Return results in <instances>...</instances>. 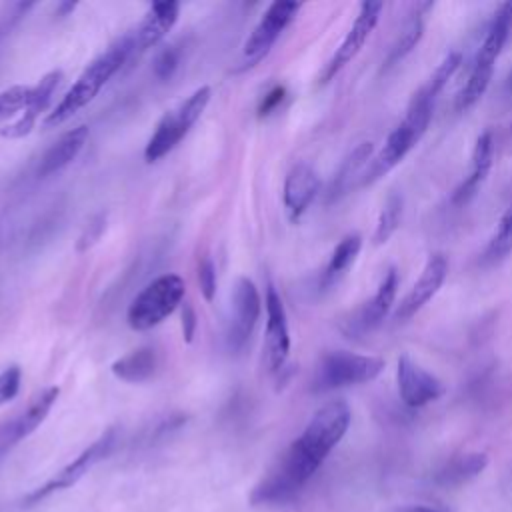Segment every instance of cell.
I'll use <instances>...</instances> for the list:
<instances>
[{
	"label": "cell",
	"mask_w": 512,
	"mask_h": 512,
	"mask_svg": "<svg viewBox=\"0 0 512 512\" xmlns=\"http://www.w3.org/2000/svg\"><path fill=\"white\" fill-rule=\"evenodd\" d=\"M352 414L344 400L318 408L302 434L288 446L274 468L254 486L252 504H282L294 498L348 432Z\"/></svg>",
	"instance_id": "obj_1"
},
{
	"label": "cell",
	"mask_w": 512,
	"mask_h": 512,
	"mask_svg": "<svg viewBox=\"0 0 512 512\" xmlns=\"http://www.w3.org/2000/svg\"><path fill=\"white\" fill-rule=\"evenodd\" d=\"M132 56H134V42L128 32L82 70V74L76 78V82L62 96V100L52 108V112L46 114V118L42 120V126L56 128V126L64 124L66 120H70L76 112H80L84 106H88L98 96V92L108 84V80Z\"/></svg>",
	"instance_id": "obj_2"
},
{
	"label": "cell",
	"mask_w": 512,
	"mask_h": 512,
	"mask_svg": "<svg viewBox=\"0 0 512 512\" xmlns=\"http://www.w3.org/2000/svg\"><path fill=\"white\" fill-rule=\"evenodd\" d=\"M432 104L434 100H430L420 88L414 92L402 122L388 134L380 152L370 158L364 174L360 176V186L372 184L380 176L390 172L420 142L432 118Z\"/></svg>",
	"instance_id": "obj_3"
},
{
	"label": "cell",
	"mask_w": 512,
	"mask_h": 512,
	"mask_svg": "<svg viewBox=\"0 0 512 512\" xmlns=\"http://www.w3.org/2000/svg\"><path fill=\"white\" fill-rule=\"evenodd\" d=\"M186 284L178 274H162L146 284L126 312V322L132 330L144 332L166 320L184 300Z\"/></svg>",
	"instance_id": "obj_4"
},
{
	"label": "cell",
	"mask_w": 512,
	"mask_h": 512,
	"mask_svg": "<svg viewBox=\"0 0 512 512\" xmlns=\"http://www.w3.org/2000/svg\"><path fill=\"white\" fill-rule=\"evenodd\" d=\"M210 96H212V90L208 86H200L178 108L162 116V120L158 122L154 134L150 136L144 148L146 162L160 160L180 144V140L190 132V128L204 114L210 102Z\"/></svg>",
	"instance_id": "obj_5"
},
{
	"label": "cell",
	"mask_w": 512,
	"mask_h": 512,
	"mask_svg": "<svg viewBox=\"0 0 512 512\" xmlns=\"http://www.w3.org/2000/svg\"><path fill=\"white\" fill-rule=\"evenodd\" d=\"M384 370V360L378 356H364L346 350L328 352L320 358L314 376L312 390L314 392H330L344 386L364 384L380 376Z\"/></svg>",
	"instance_id": "obj_6"
},
{
	"label": "cell",
	"mask_w": 512,
	"mask_h": 512,
	"mask_svg": "<svg viewBox=\"0 0 512 512\" xmlns=\"http://www.w3.org/2000/svg\"><path fill=\"white\" fill-rule=\"evenodd\" d=\"M116 440H118L116 428H108L106 432H102L90 446H86L72 462H68L64 468H60L50 480H46L42 486L34 488L30 494H26L22 500L24 506L38 504L40 500L48 498L50 494L74 486L92 466H96L100 460H104L114 450Z\"/></svg>",
	"instance_id": "obj_7"
},
{
	"label": "cell",
	"mask_w": 512,
	"mask_h": 512,
	"mask_svg": "<svg viewBox=\"0 0 512 512\" xmlns=\"http://www.w3.org/2000/svg\"><path fill=\"white\" fill-rule=\"evenodd\" d=\"M300 8H302V4H298V2H272L266 8V12L262 14V18L258 20L252 34L248 36V40L242 46L240 70L252 68L268 56V52L272 50V46L276 44L280 34L296 18Z\"/></svg>",
	"instance_id": "obj_8"
},
{
	"label": "cell",
	"mask_w": 512,
	"mask_h": 512,
	"mask_svg": "<svg viewBox=\"0 0 512 512\" xmlns=\"http://www.w3.org/2000/svg\"><path fill=\"white\" fill-rule=\"evenodd\" d=\"M260 312L262 300L256 284L248 278H238L232 292L230 320L226 328V346L230 352H240L248 344Z\"/></svg>",
	"instance_id": "obj_9"
},
{
	"label": "cell",
	"mask_w": 512,
	"mask_h": 512,
	"mask_svg": "<svg viewBox=\"0 0 512 512\" xmlns=\"http://www.w3.org/2000/svg\"><path fill=\"white\" fill-rule=\"evenodd\" d=\"M382 8H384L382 2H362L360 4V10H358L350 30L346 32L344 40L340 42V46L336 48V52L332 54V58L324 66V70L320 74V80H318L320 84L330 82L352 58H356V54L362 50L368 36L376 28Z\"/></svg>",
	"instance_id": "obj_10"
},
{
	"label": "cell",
	"mask_w": 512,
	"mask_h": 512,
	"mask_svg": "<svg viewBox=\"0 0 512 512\" xmlns=\"http://www.w3.org/2000/svg\"><path fill=\"white\" fill-rule=\"evenodd\" d=\"M58 394V386L44 388L28 402V406L22 412L0 424V458H4L18 442L28 438L46 420V416L58 400Z\"/></svg>",
	"instance_id": "obj_11"
},
{
	"label": "cell",
	"mask_w": 512,
	"mask_h": 512,
	"mask_svg": "<svg viewBox=\"0 0 512 512\" xmlns=\"http://www.w3.org/2000/svg\"><path fill=\"white\" fill-rule=\"evenodd\" d=\"M266 332H264V352L270 372H282L290 354V330L284 302L272 284L266 286Z\"/></svg>",
	"instance_id": "obj_12"
},
{
	"label": "cell",
	"mask_w": 512,
	"mask_h": 512,
	"mask_svg": "<svg viewBox=\"0 0 512 512\" xmlns=\"http://www.w3.org/2000/svg\"><path fill=\"white\" fill-rule=\"evenodd\" d=\"M396 290H398V272L396 268H388L378 284L376 294L368 302H364L348 320H344L342 332L348 338H358L378 328L394 304Z\"/></svg>",
	"instance_id": "obj_13"
},
{
	"label": "cell",
	"mask_w": 512,
	"mask_h": 512,
	"mask_svg": "<svg viewBox=\"0 0 512 512\" xmlns=\"http://www.w3.org/2000/svg\"><path fill=\"white\" fill-rule=\"evenodd\" d=\"M396 382L400 400L408 408H422L446 392L440 378L418 366L406 354H402L396 362Z\"/></svg>",
	"instance_id": "obj_14"
},
{
	"label": "cell",
	"mask_w": 512,
	"mask_h": 512,
	"mask_svg": "<svg viewBox=\"0 0 512 512\" xmlns=\"http://www.w3.org/2000/svg\"><path fill=\"white\" fill-rule=\"evenodd\" d=\"M446 274H448V260H446V256L440 254V252L432 254L426 260V264H424L418 280L410 288V292L398 304L396 320L404 322V320H410L416 312H420L434 298V294L440 290V286L446 280Z\"/></svg>",
	"instance_id": "obj_15"
},
{
	"label": "cell",
	"mask_w": 512,
	"mask_h": 512,
	"mask_svg": "<svg viewBox=\"0 0 512 512\" xmlns=\"http://www.w3.org/2000/svg\"><path fill=\"white\" fill-rule=\"evenodd\" d=\"M60 80H62V72L60 70H52V72L44 74L38 80L36 86H30L26 108L22 110L18 120H14L12 124H8L6 128L0 130V136L8 138V140H16V138L28 136L34 130V126H36L38 116L44 114L46 108L50 106L52 96H54V92L60 86Z\"/></svg>",
	"instance_id": "obj_16"
},
{
	"label": "cell",
	"mask_w": 512,
	"mask_h": 512,
	"mask_svg": "<svg viewBox=\"0 0 512 512\" xmlns=\"http://www.w3.org/2000/svg\"><path fill=\"white\" fill-rule=\"evenodd\" d=\"M318 192H320V178L316 170L306 162L294 164L286 174L284 190H282V200H284L288 218L292 222H298L304 216V212L310 208Z\"/></svg>",
	"instance_id": "obj_17"
},
{
	"label": "cell",
	"mask_w": 512,
	"mask_h": 512,
	"mask_svg": "<svg viewBox=\"0 0 512 512\" xmlns=\"http://www.w3.org/2000/svg\"><path fill=\"white\" fill-rule=\"evenodd\" d=\"M180 16L178 2H154L148 6L140 24L130 30L134 42V56L142 54L148 48H154L162 38L174 28Z\"/></svg>",
	"instance_id": "obj_18"
},
{
	"label": "cell",
	"mask_w": 512,
	"mask_h": 512,
	"mask_svg": "<svg viewBox=\"0 0 512 512\" xmlns=\"http://www.w3.org/2000/svg\"><path fill=\"white\" fill-rule=\"evenodd\" d=\"M492 154H494V138L490 130H484L474 144L472 150V166L468 176L454 188L450 202L454 206H464L470 198H474V194L478 192V188L482 186V182L486 180L490 168H492Z\"/></svg>",
	"instance_id": "obj_19"
},
{
	"label": "cell",
	"mask_w": 512,
	"mask_h": 512,
	"mask_svg": "<svg viewBox=\"0 0 512 512\" xmlns=\"http://www.w3.org/2000/svg\"><path fill=\"white\" fill-rule=\"evenodd\" d=\"M88 136H90V132L86 126H76V128L64 132L40 158L36 176L48 178V176H54L60 170H64L68 164H72L78 158V154L82 152V148L86 146Z\"/></svg>",
	"instance_id": "obj_20"
},
{
	"label": "cell",
	"mask_w": 512,
	"mask_h": 512,
	"mask_svg": "<svg viewBox=\"0 0 512 512\" xmlns=\"http://www.w3.org/2000/svg\"><path fill=\"white\" fill-rule=\"evenodd\" d=\"M372 152H374L372 142H360V144L342 160V164H340L338 170L334 172V178H332V182H330V186H328L326 202H334V200H338L340 196H344V194L350 190V186L354 184V180L364 174V166L368 164Z\"/></svg>",
	"instance_id": "obj_21"
},
{
	"label": "cell",
	"mask_w": 512,
	"mask_h": 512,
	"mask_svg": "<svg viewBox=\"0 0 512 512\" xmlns=\"http://www.w3.org/2000/svg\"><path fill=\"white\" fill-rule=\"evenodd\" d=\"M112 374L128 384L150 380L158 370V354L150 346H140L112 362Z\"/></svg>",
	"instance_id": "obj_22"
},
{
	"label": "cell",
	"mask_w": 512,
	"mask_h": 512,
	"mask_svg": "<svg viewBox=\"0 0 512 512\" xmlns=\"http://www.w3.org/2000/svg\"><path fill=\"white\" fill-rule=\"evenodd\" d=\"M428 8H432L430 2L412 6V12L404 20V24L400 28V34L396 36V40H394V44H392V48H390V52L384 60V68L398 64L402 58H406L416 48V44L420 42V38L424 34V16H426Z\"/></svg>",
	"instance_id": "obj_23"
},
{
	"label": "cell",
	"mask_w": 512,
	"mask_h": 512,
	"mask_svg": "<svg viewBox=\"0 0 512 512\" xmlns=\"http://www.w3.org/2000/svg\"><path fill=\"white\" fill-rule=\"evenodd\" d=\"M360 248H362V236L358 232H352V234H346L338 244L336 248L332 250L330 254V260L320 276V286L322 288H328L332 286L356 260V256L360 254Z\"/></svg>",
	"instance_id": "obj_24"
},
{
	"label": "cell",
	"mask_w": 512,
	"mask_h": 512,
	"mask_svg": "<svg viewBox=\"0 0 512 512\" xmlns=\"http://www.w3.org/2000/svg\"><path fill=\"white\" fill-rule=\"evenodd\" d=\"M488 466V456L484 452H470L450 460L438 474L436 482L442 486H458L474 476H478Z\"/></svg>",
	"instance_id": "obj_25"
},
{
	"label": "cell",
	"mask_w": 512,
	"mask_h": 512,
	"mask_svg": "<svg viewBox=\"0 0 512 512\" xmlns=\"http://www.w3.org/2000/svg\"><path fill=\"white\" fill-rule=\"evenodd\" d=\"M402 208H404V198L400 194H390L380 210L376 230H374V244H386L390 236L396 232L400 226L402 218Z\"/></svg>",
	"instance_id": "obj_26"
},
{
	"label": "cell",
	"mask_w": 512,
	"mask_h": 512,
	"mask_svg": "<svg viewBox=\"0 0 512 512\" xmlns=\"http://www.w3.org/2000/svg\"><path fill=\"white\" fill-rule=\"evenodd\" d=\"M510 252H512V208L500 218L498 228H496L494 236L490 238V242H488V246L482 254V262H486V264L500 262Z\"/></svg>",
	"instance_id": "obj_27"
},
{
	"label": "cell",
	"mask_w": 512,
	"mask_h": 512,
	"mask_svg": "<svg viewBox=\"0 0 512 512\" xmlns=\"http://www.w3.org/2000/svg\"><path fill=\"white\" fill-rule=\"evenodd\" d=\"M462 64V54L458 50H452L444 56V60L434 68V72L430 74V78L426 80V84L420 88L430 100H434L442 88L446 86V82L456 74V70Z\"/></svg>",
	"instance_id": "obj_28"
},
{
	"label": "cell",
	"mask_w": 512,
	"mask_h": 512,
	"mask_svg": "<svg viewBox=\"0 0 512 512\" xmlns=\"http://www.w3.org/2000/svg\"><path fill=\"white\" fill-rule=\"evenodd\" d=\"M28 94H30V86H24V84H16V86L2 90L0 92V122L22 112L26 108Z\"/></svg>",
	"instance_id": "obj_29"
},
{
	"label": "cell",
	"mask_w": 512,
	"mask_h": 512,
	"mask_svg": "<svg viewBox=\"0 0 512 512\" xmlns=\"http://www.w3.org/2000/svg\"><path fill=\"white\" fill-rule=\"evenodd\" d=\"M178 64H180V52L176 50V46H164L154 56L152 72L158 80L164 82V80H170L174 76V72L178 70Z\"/></svg>",
	"instance_id": "obj_30"
},
{
	"label": "cell",
	"mask_w": 512,
	"mask_h": 512,
	"mask_svg": "<svg viewBox=\"0 0 512 512\" xmlns=\"http://www.w3.org/2000/svg\"><path fill=\"white\" fill-rule=\"evenodd\" d=\"M196 276H198V286H200V292H202L204 300L212 302L214 296H216V266H214L210 256H202L198 260Z\"/></svg>",
	"instance_id": "obj_31"
},
{
	"label": "cell",
	"mask_w": 512,
	"mask_h": 512,
	"mask_svg": "<svg viewBox=\"0 0 512 512\" xmlns=\"http://www.w3.org/2000/svg\"><path fill=\"white\" fill-rule=\"evenodd\" d=\"M20 382H22V372L16 364H12L0 372V406L10 402L12 398H16V394L20 390Z\"/></svg>",
	"instance_id": "obj_32"
},
{
	"label": "cell",
	"mask_w": 512,
	"mask_h": 512,
	"mask_svg": "<svg viewBox=\"0 0 512 512\" xmlns=\"http://www.w3.org/2000/svg\"><path fill=\"white\" fill-rule=\"evenodd\" d=\"M284 96H286V88H284V86H280V84L272 86V88L264 94V98H262V102H260V106H258V114H260V116H268V114L284 100Z\"/></svg>",
	"instance_id": "obj_33"
},
{
	"label": "cell",
	"mask_w": 512,
	"mask_h": 512,
	"mask_svg": "<svg viewBox=\"0 0 512 512\" xmlns=\"http://www.w3.org/2000/svg\"><path fill=\"white\" fill-rule=\"evenodd\" d=\"M104 226H106V220H104V216H96L90 224H88V228H86V232L80 236V242H78V250H86V248H90L98 238H100V234H102V230H104Z\"/></svg>",
	"instance_id": "obj_34"
},
{
	"label": "cell",
	"mask_w": 512,
	"mask_h": 512,
	"mask_svg": "<svg viewBox=\"0 0 512 512\" xmlns=\"http://www.w3.org/2000/svg\"><path fill=\"white\" fill-rule=\"evenodd\" d=\"M194 332H196V312L188 302H184V306H182V336L188 344L192 342Z\"/></svg>",
	"instance_id": "obj_35"
},
{
	"label": "cell",
	"mask_w": 512,
	"mask_h": 512,
	"mask_svg": "<svg viewBox=\"0 0 512 512\" xmlns=\"http://www.w3.org/2000/svg\"><path fill=\"white\" fill-rule=\"evenodd\" d=\"M506 88L512 92V70L508 72V78H506Z\"/></svg>",
	"instance_id": "obj_36"
},
{
	"label": "cell",
	"mask_w": 512,
	"mask_h": 512,
	"mask_svg": "<svg viewBox=\"0 0 512 512\" xmlns=\"http://www.w3.org/2000/svg\"><path fill=\"white\" fill-rule=\"evenodd\" d=\"M424 512H440V510H436V508H428V506H426V510H424Z\"/></svg>",
	"instance_id": "obj_37"
}]
</instances>
